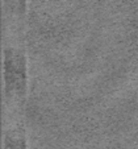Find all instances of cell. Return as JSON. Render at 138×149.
I'll use <instances>...</instances> for the list:
<instances>
[{"label":"cell","mask_w":138,"mask_h":149,"mask_svg":"<svg viewBox=\"0 0 138 149\" xmlns=\"http://www.w3.org/2000/svg\"><path fill=\"white\" fill-rule=\"evenodd\" d=\"M7 149H24V146H23V143H17V141H12V143H7Z\"/></svg>","instance_id":"obj_1"}]
</instances>
